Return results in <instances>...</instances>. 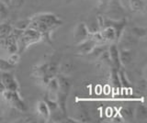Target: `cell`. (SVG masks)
<instances>
[{"label": "cell", "mask_w": 147, "mask_h": 123, "mask_svg": "<svg viewBox=\"0 0 147 123\" xmlns=\"http://www.w3.org/2000/svg\"><path fill=\"white\" fill-rule=\"evenodd\" d=\"M56 78L58 80V84H59L56 102H57L59 108L63 111V113L67 115L66 103H67V98L69 97V94H70L71 87H72V81L68 77V75H64L62 74H59V73L56 75Z\"/></svg>", "instance_id": "cell-1"}, {"label": "cell", "mask_w": 147, "mask_h": 123, "mask_svg": "<svg viewBox=\"0 0 147 123\" xmlns=\"http://www.w3.org/2000/svg\"><path fill=\"white\" fill-rule=\"evenodd\" d=\"M42 40V35L39 31H37L32 28H30V27H27L26 29L21 31V33L18 38V52L21 54L26 51L29 46L39 42Z\"/></svg>", "instance_id": "cell-2"}, {"label": "cell", "mask_w": 147, "mask_h": 123, "mask_svg": "<svg viewBox=\"0 0 147 123\" xmlns=\"http://www.w3.org/2000/svg\"><path fill=\"white\" fill-rule=\"evenodd\" d=\"M2 97L6 101L17 110L20 112H26L28 110V107L26 103L20 97L18 91H10L5 89L2 92Z\"/></svg>", "instance_id": "cell-3"}, {"label": "cell", "mask_w": 147, "mask_h": 123, "mask_svg": "<svg viewBox=\"0 0 147 123\" xmlns=\"http://www.w3.org/2000/svg\"><path fill=\"white\" fill-rule=\"evenodd\" d=\"M30 19L47 25L53 30H55L63 24L62 20L59 19L57 16L53 14V13H39V14L32 16Z\"/></svg>", "instance_id": "cell-4"}, {"label": "cell", "mask_w": 147, "mask_h": 123, "mask_svg": "<svg viewBox=\"0 0 147 123\" xmlns=\"http://www.w3.org/2000/svg\"><path fill=\"white\" fill-rule=\"evenodd\" d=\"M0 78L5 89L10 91H18L20 85L11 72H0Z\"/></svg>", "instance_id": "cell-5"}, {"label": "cell", "mask_w": 147, "mask_h": 123, "mask_svg": "<svg viewBox=\"0 0 147 123\" xmlns=\"http://www.w3.org/2000/svg\"><path fill=\"white\" fill-rule=\"evenodd\" d=\"M126 26H127V20L125 19H121V20H115V19H105L104 17V27H111L115 30V33H116L117 40L121 39Z\"/></svg>", "instance_id": "cell-6"}, {"label": "cell", "mask_w": 147, "mask_h": 123, "mask_svg": "<svg viewBox=\"0 0 147 123\" xmlns=\"http://www.w3.org/2000/svg\"><path fill=\"white\" fill-rule=\"evenodd\" d=\"M90 34L91 32L87 29L86 23H84V22L78 23L75 30H74V42L76 44L80 43L86 39H88L90 37Z\"/></svg>", "instance_id": "cell-7"}, {"label": "cell", "mask_w": 147, "mask_h": 123, "mask_svg": "<svg viewBox=\"0 0 147 123\" xmlns=\"http://www.w3.org/2000/svg\"><path fill=\"white\" fill-rule=\"evenodd\" d=\"M32 75L40 81L41 85L45 86L50 80L47 77V63L35 65L32 68Z\"/></svg>", "instance_id": "cell-8"}, {"label": "cell", "mask_w": 147, "mask_h": 123, "mask_svg": "<svg viewBox=\"0 0 147 123\" xmlns=\"http://www.w3.org/2000/svg\"><path fill=\"white\" fill-rule=\"evenodd\" d=\"M45 87H46L45 97L50 100H53V101H56L57 93L59 89V84L56 76L51 78L47 85H45Z\"/></svg>", "instance_id": "cell-9"}, {"label": "cell", "mask_w": 147, "mask_h": 123, "mask_svg": "<svg viewBox=\"0 0 147 123\" xmlns=\"http://www.w3.org/2000/svg\"><path fill=\"white\" fill-rule=\"evenodd\" d=\"M108 52L109 54L110 61L112 63V67L116 68V69H121V63L119 61V50L116 44H111L108 47Z\"/></svg>", "instance_id": "cell-10"}, {"label": "cell", "mask_w": 147, "mask_h": 123, "mask_svg": "<svg viewBox=\"0 0 147 123\" xmlns=\"http://www.w3.org/2000/svg\"><path fill=\"white\" fill-rule=\"evenodd\" d=\"M96 44L98 43H96L91 37H89L88 39L84 40V42H82L77 44V47H76L77 53L86 56V54H88L92 50H93V48L96 46Z\"/></svg>", "instance_id": "cell-11"}, {"label": "cell", "mask_w": 147, "mask_h": 123, "mask_svg": "<svg viewBox=\"0 0 147 123\" xmlns=\"http://www.w3.org/2000/svg\"><path fill=\"white\" fill-rule=\"evenodd\" d=\"M99 33L101 35V38H102L103 42L105 43H111L116 42V33H115V30L111 28V27H104L100 30Z\"/></svg>", "instance_id": "cell-12"}, {"label": "cell", "mask_w": 147, "mask_h": 123, "mask_svg": "<svg viewBox=\"0 0 147 123\" xmlns=\"http://www.w3.org/2000/svg\"><path fill=\"white\" fill-rule=\"evenodd\" d=\"M36 110H37V113L39 114V116L40 118H42L45 120H49L50 108L48 107L47 103L45 102V100H40V101L37 103Z\"/></svg>", "instance_id": "cell-13"}, {"label": "cell", "mask_w": 147, "mask_h": 123, "mask_svg": "<svg viewBox=\"0 0 147 123\" xmlns=\"http://www.w3.org/2000/svg\"><path fill=\"white\" fill-rule=\"evenodd\" d=\"M108 44L106 43H102V44H96V46L93 48V50L88 53L86 54V57L90 59L92 61H96L98 60V58L101 55V53L103 52H105L106 50L108 49Z\"/></svg>", "instance_id": "cell-14"}, {"label": "cell", "mask_w": 147, "mask_h": 123, "mask_svg": "<svg viewBox=\"0 0 147 123\" xmlns=\"http://www.w3.org/2000/svg\"><path fill=\"white\" fill-rule=\"evenodd\" d=\"M134 120L145 121L147 120V108L144 104H139L134 109Z\"/></svg>", "instance_id": "cell-15"}, {"label": "cell", "mask_w": 147, "mask_h": 123, "mask_svg": "<svg viewBox=\"0 0 147 123\" xmlns=\"http://www.w3.org/2000/svg\"><path fill=\"white\" fill-rule=\"evenodd\" d=\"M119 114L123 118L124 122H131L134 120V108L131 107H123L119 110Z\"/></svg>", "instance_id": "cell-16"}, {"label": "cell", "mask_w": 147, "mask_h": 123, "mask_svg": "<svg viewBox=\"0 0 147 123\" xmlns=\"http://www.w3.org/2000/svg\"><path fill=\"white\" fill-rule=\"evenodd\" d=\"M110 83H111L114 89L121 90V85L119 76V70L114 67L110 68Z\"/></svg>", "instance_id": "cell-17"}, {"label": "cell", "mask_w": 147, "mask_h": 123, "mask_svg": "<svg viewBox=\"0 0 147 123\" xmlns=\"http://www.w3.org/2000/svg\"><path fill=\"white\" fill-rule=\"evenodd\" d=\"M132 52L129 50H121L119 51V61L121 65L126 66L132 62Z\"/></svg>", "instance_id": "cell-18"}, {"label": "cell", "mask_w": 147, "mask_h": 123, "mask_svg": "<svg viewBox=\"0 0 147 123\" xmlns=\"http://www.w3.org/2000/svg\"><path fill=\"white\" fill-rule=\"evenodd\" d=\"M13 26L8 22H2L0 23V40H5L11 33Z\"/></svg>", "instance_id": "cell-19"}, {"label": "cell", "mask_w": 147, "mask_h": 123, "mask_svg": "<svg viewBox=\"0 0 147 123\" xmlns=\"http://www.w3.org/2000/svg\"><path fill=\"white\" fill-rule=\"evenodd\" d=\"M130 9L135 12L144 11L145 3L142 0H130Z\"/></svg>", "instance_id": "cell-20"}, {"label": "cell", "mask_w": 147, "mask_h": 123, "mask_svg": "<svg viewBox=\"0 0 147 123\" xmlns=\"http://www.w3.org/2000/svg\"><path fill=\"white\" fill-rule=\"evenodd\" d=\"M96 61H98L101 65H103L104 66H108L109 68L112 67V63H111V61H110L108 49L106 50L105 52H103L102 53H101V55L98 58V60H96Z\"/></svg>", "instance_id": "cell-21"}, {"label": "cell", "mask_w": 147, "mask_h": 123, "mask_svg": "<svg viewBox=\"0 0 147 123\" xmlns=\"http://www.w3.org/2000/svg\"><path fill=\"white\" fill-rule=\"evenodd\" d=\"M119 81H121V88L130 89L131 88V83L127 78V75L125 74V72H124V70H122L121 68V69H119Z\"/></svg>", "instance_id": "cell-22"}, {"label": "cell", "mask_w": 147, "mask_h": 123, "mask_svg": "<svg viewBox=\"0 0 147 123\" xmlns=\"http://www.w3.org/2000/svg\"><path fill=\"white\" fill-rule=\"evenodd\" d=\"M73 70H74L73 65L68 62L67 63H62L61 65H59V71H60V73H61L62 75H68L73 72Z\"/></svg>", "instance_id": "cell-23"}, {"label": "cell", "mask_w": 147, "mask_h": 123, "mask_svg": "<svg viewBox=\"0 0 147 123\" xmlns=\"http://www.w3.org/2000/svg\"><path fill=\"white\" fill-rule=\"evenodd\" d=\"M8 17V9L7 6L0 0V23L6 21Z\"/></svg>", "instance_id": "cell-24"}, {"label": "cell", "mask_w": 147, "mask_h": 123, "mask_svg": "<svg viewBox=\"0 0 147 123\" xmlns=\"http://www.w3.org/2000/svg\"><path fill=\"white\" fill-rule=\"evenodd\" d=\"M131 34H133L137 38H145L147 30L145 28H142V27H133L131 28Z\"/></svg>", "instance_id": "cell-25"}, {"label": "cell", "mask_w": 147, "mask_h": 123, "mask_svg": "<svg viewBox=\"0 0 147 123\" xmlns=\"http://www.w3.org/2000/svg\"><path fill=\"white\" fill-rule=\"evenodd\" d=\"M15 65H12L7 60L0 58V72H11Z\"/></svg>", "instance_id": "cell-26"}, {"label": "cell", "mask_w": 147, "mask_h": 123, "mask_svg": "<svg viewBox=\"0 0 147 123\" xmlns=\"http://www.w3.org/2000/svg\"><path fill=\"white\" fill-rule=\"evenodd\" d=\"M20 54L18 52H14V53L9 54L8 59H7V61L10 63L12 65H15V66L17 63L20 62Z\"/></svg>", "instance_id": "cell-27"}, {"label": "cell", "mask_w": 147, "mask_h": 123, "mask_svg": "<svg viewBox=\"0 0 147 123\" xmlns=\"http://www.w3.org/2000/svg\"><path fill=\"white\" fill-rule=\"evenodd\" d=\"M137 90L141 93H145L146 91V80H141L139 83L137 84Z\"/></svg>", "instance_id": "cell-28"}, {"label": "cell", "mask_w": 147, "mask_h": 123, "mask_svg": "<svg viewBox=\"0 0 147 123\" xmlns=\"http://www.w3.org/2000/svg\"><path fill=\"white\" fill-rule=\"evenodd\" d=\"M121 6L126 10H130V0H119Z\"/></svg>", "instance_id": "cell-29"}, {"label": "cell", "mask_w": 147, "mask_h": 123, "mask_svg": "<svg viewBox=\"0 0 147 123\" xmlns=\"http://www.w3.org/2000/svg\"><path fill=\"white\" fill-rule=\"evenodd\" d=\"M23 2H24V0H11L9 5H12L14 7H20Z\"/></svg>", "instance_id": "cell-30"}, {"label": "cell", "mask_w": 147, "mask_h": 123, "mask_svg": "<svg viewBox=\"0 0 147 123\" xmlns=\"http://www.w3.org/2000/svg\"><path fill=\"white\" fill-rule=\"evenodd\" d=\"M113 122H119V123H121V122H124V120H123V118L121 117V115H119V114H118L116 117L113 118Z\"/></svg>", "instance_id": "cell-31"}, {"label": "cell", "mask_w": 147, "mask_h": 123, "mask_svg": "<svg viewBox=\"0 0 147 123\" xmlns=\"http://www.w3.org/2000/svg\"><path fill=\"white\" fill-rule=\"evenodd\" d=\"M5 90V87H4V85L2 84V82H1V78H0V94H2V92Z\"/></svg>", "instance_id": "cell-32"}, {"label": "cell", "mask_w": 147, "mask_h": 123, "mask_svg": "<svg viewBox=\"0 0 147 123\" xmlns=\"http://www.w3.org/2000/svg\"><path fill=\"white\" fill-rule=\"evenodd\" d=\"M1 1H2L3 3H5V4H6V5L7 6V5H9V4H10V1H11V0H1Z\"/></svg>", "instance_id": "cell-33"}, {"label": "cell", "mask_w": 147, "mask_h": 123, "mask_svg": "<svg viewBox=\"0 0 147 123\" xmlns=\"http://www.w3.org/2000/svg\"><path fill=\"white\" fill-rule=\"evenodd\" d=\"M142 2H144V3H146V1H147V0H142Z\"/></svg>", "instance_id": "cell-34"}]
</instances>
